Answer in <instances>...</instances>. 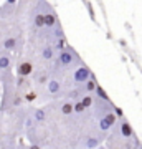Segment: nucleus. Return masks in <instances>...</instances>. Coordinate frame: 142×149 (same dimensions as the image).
<instances>
[{
	"instance_id": "obj_1",
	"label": "nucleus",
	"mask_w": 142,
	"mask_h": 149,
	"mask_svg": "<svg viewBox=\"0 0 142 149\" xmlns=\"http://www.w3.org/2000/svg\"><path fill=\"white\" fill-rule=\"evenodd\" d=\"M78 61H79V58L73 48L68 47V48H64V50H61V52H58L56 65H60V66H69V65H73V63H78Z\"/></svg>"
},
{
	"instance_id": "obj_2",
	"label": "nucleus",
	"mask_w": 142,
	"mask_h": 149,
	"mask_svg": "<svg viewBox=\"0 0 142 149\" xmlns=\"http://www.w3.org/2000/svg\"><path fill=\"white\" fill-rule=\"evenodd\" d=\"M91 78H93V73H91V70L86 66V65H79L78 68L74 70L73 73V81L76 83V85H84L86 81H89Z\"/></svg>"
},
{
	"instance_id": "obj_3",
	"label": "nucleus",
	"mask_w": 142,
	"mask_h": 149,
	"mask_svg": "<svg viewBox=\"0 0 142 149\" xmlns=\"http://www.w3.org/2000/svg\"><path fill=\"white\" fill-rule=\"evenodd\" d=\"M116 123H117L116 113L111 111V113H107V114H106L104 118H101V119H99V129L106 133V131H109V129L112 128V126H114Z\"/></svg>"
},
{
	"instance_id": "obj_4",
	"label": "nucleus",
	"mask_w": 142,
	"mask_h": 149,
	"mask_svg": "<svg viewBox=\"0 0 142 149\" xmlns=\"http://www.w3.org/2000/svg\"><path fill=\"white\" fill-rule=\"evenodd\" d=\"M35 68H33V63L28 61V60H23L20 63L17 65V74L18 76H23V78H28L30 74H33Z\"/></svg>"
},
{
	"instance_id": "obj_5",
	"label": "nucleus",
	"mask_w": 142,
	"mask_h": 149,
	"mask_svg": "<svg viewBox=\"0 0 142 149\" xmlns=\"http://www.w3.org/2000/svg\"><path fill=\"white\" fill-rule=\"evenodd\" d=\"M43 13H45V27L46 28H55L56 25H60L58 17H56V13L53 12V8H50V7L46 5V10L43 12Z\"/></svg>"
},
{
	"instance_id": "obj_6",
	"label": "nucleus",
	"mask_w": 142,
	"mask_h": 149,
	"mask_svg": "<svg viewBox=\"0 0 142 149\" xmlns=\"http://www.w3.org/2000/svg\"><path fill=\"white\" fill-rule=\"evenodd\" d=\"M17 43H18L17 37H7V38L2 40V48L7 50V52H13V50L17 48Z\"/></svg>"
},
{
	"instance_id": "obj_7",
	"label": "nucleus",
	"mask_w": 142,
	"mask_h": 149,
	"mask_svg": "<svg viewBox=\"0 0 142 149\" xmlns=\"http://www.w3.org/2000/svg\"><path fill=\"white\" fill-rule=\"evenodd\" d=\"M12 66V56L8 53L0 55V71H8Z\"/></svg>"
},
{
	"instance_id": "obj_8",
	"label": "nucleus",
	"mask_w": 142,
	"mask_h": 149,
	"mask_svg": "<svg viewBox=\"0 0 142 149\" xmlns=\"http://www.w3.org/2000/svg\"><path fill=\"white\" fill-rule=\"evenodd\" d=\"M119 129H121V134L124 136V138H132V128H131V124L127 123V119H124V118L121 119Z\"/></svg>"
},
{
	"instance_id": "obj_9",
	"label": "nucleus",
	"mask_w": 142,
	"mask_h": 149,
	"mask_svg": "<svg viewBox=\"0 0 142 149\" xmlns=\"http://www.w3.org/2000/svg\"><path fill=\"white\" fill-rule=\"evenodd\" d=\"M48 93L50 95H60L61 93V83L56 78H51L48 83Z\"/></svg>"
},
{
	"instance_id": "obj_10",
	"label": "nucleus",
	"mask_w": 142,
	"mask_h": 149,
	"mask_svg": "<svg viewBox=\"0 0 142 149\" xmlns=\"http://www.w3.org/2000/svg\"><path fill=\"white\" fill-rule=\"evenodd\" d=\"M42 58L46 60V61H51L55 58V48H53V45H45L42 48Z\"/></svg>"
},
{
	"instance_id": "obj_11",
	"label": "nucleus",
	"mask_w": 142,
	"mask_h": 149,
	"mask_svg": "<svg viewBox=\"0 0 142 149\" xmlns=\"http://www.w3.org/2000/svg\"><path fill=\"white\" fill-rule=\"evenodd\" d=\"M33 25H35V28H45V13L43 12H35Z\"/></svg>"
},
{
	"instance_id": "obj_12",
	"label": "nucleus",
	"mask_w": 142,
	"mask_h": 149,
	"mask_svg": "<svg viewBox=\"0 0 142 149\" xmlns=\"http://www.w3.org/2000/svg\"><path fill=\"white\" fill-rule=\"evenodd\" d=\"M60 109H61V113L63 114H73L74 113V103L73 101H64V103H61V106H60Z\"/></svg>"
},
{
	"instance_id": "obj_13",
	"label": "nucleus",
	"mask_w": 142,
	"mask_h": 149,
	"mask_svg": "<svg viewBox=\"0 0 142 149\" xmlns=\"http://www.w3.org/2000/svg\"><path fill=\"white\" fill-rule=\"evenodd\" d=\"M53 48L58 50V52H61V50H64V48H68V45H66V38L64 37L55 38V40H53Z\"/></svg>"
},
{
	"instance_id": "obj_14",
	"label": "nucleus",
	"mask_w": 142,
	"mask_h": 149,
	"mask_svg": "<svg viewBox=\"0 0 142 149\" xmlns=\"http://www.w3.org/2000/svg\"><path fill=\"white\" fill-rule=\"evenodd\" d=\"M99 143H101V139H98L96 136H91V138L84 143V149H98Z\"/></svg>"
},
{
	"instance_id": "obj_15",
	"label": "nucleus",
	"mask_w": 142,
	"mask_h": 149,
	"mask_svg": "<svg viewBox=\"0 0 142 149\" xmlns=\"http://www.w3.org/2000/svg\"><path fill=\"white\" fill-rule=\"evenodd\" d=\"M96 88H98V81L94 80V76H93L89 81H86V83H84V90H86V93H89V95H91V93H94Z\"/></svg>"
},
{
	"instance_id": "obj_16",
	"label": "nucleus",
	"mask_w": 142,
	"mask_h": 149,
	"mask_svg": "<svg viewBox=\"0 0 142 149\" xmlns=\"http://www.w3.org/2000/svg\"><path fill=\"white\" fill-rule=\"evenodd\" d=\"M33 119L37 123H42L46 119V111L43 109V108H38V109H35V113H33Z\"/></svg>"
},
{
	"instance_id": "obj_17",
	"label": "nucleus",
	"mask_w": 142,
	"mask_h": 149,
	"mask_svg": "<svg viewBox=\"0 0 142 149\" xmlns=\"http://www.w3.org/2000/svg\"><path fill=\"white\" fill-rule=\"evenodd\" d=\"M35 83L37 85H45V83H50V80H48V74L45 73V71H40V73L35 74Z\"/></svg>"
},
{
	"instance_id": "obj_18",
	"label": "nucleus",
	"mask_w": 142,
	"mask_h": 149,
	"mask_svg": "<svg viewBox=\"0 0 142 149\" xmlns=\"http://www.w3.org/2000/svg\"><path fill=\"white\" fill-rule=\"evenodd\" d=\"M96 96H98V100H103V101H109V96H107V93H106V90L103 88V86L98 85V88H96Z\"/></svg>"
},
{
	"instance_id": "obj_19",
	"label": "nucleus",
	"mask_w": 142,
	"mask_h": 149,
	"mask_svg": "<svg viewBox=\"0 0 142 149\" xmlns=\"http://www.w3.org/2000/svg\"><path fill=\"white\" fill-rule=\"evenodd\" d=\"M81 103L84 104V108L88 109V108H91V106H94V98L88 93V95H84L83 98H81Z\"/></svg>"
},
{
	"instance_id": "obj_20",
	"label": "nucleus",
	"mask_w": 142,
	"mask_h": 149,
	"mask_svg": "<svg viewBox=\"0 0 142 149\" xmlns=\"http://www.w3.org/2000/svg\"><path fill=\"white\" fill-rule=\"evenodd\" d=\"M86 108H84V104L81 103V100H78V101L74 103V113H83Z\"/></svg>"
},
{
	"instance_id": "obj_21",
	"label": "nucleus",
	"mask_w": 142,
	"mask_h": 149,
	"mask_svg": "<svg viewBox=\"0 0 142 149\" xmlns=\"http://www.w3.org/2000/svg\"><path fill=\"white\" fill-rule=\"evenodd\" d=\"M25 100L26 101H35V100H37V93H35V91H26V95H25Z\"/></svg>"
},
{
	"instance_id": "obj_22",
	"label": "nucleus",
	"mask_w": 142,
	"mask_h": 149,
	"mask_svg": "<svg viewBox=\"0 0 142 149\" xmlns=\"http://www.w3.org/2000/svg\"><path fill=\"white\" fill-rule=\"evenodd\" d=\"M21 101H23V98H21L20 95H15L13 96V101H12V106H20Z\"/></svg>"
},
{
	"instance_id": "obj_23",
	"label": "nucleus",
	"mask_w": 142,
	"mask_h": 149,
	"mask_svg": "<svg viewBox=\"0 0 142 149\" xmlns=\"http://www.w3.org/2000/svg\"><path fill=\"white\" fill-rule=\"evenodd\" d=\"M114 113H116V116L122 118V109H119V108H114Z\"/></svg>"
},
{
	"instance_id": "obj_24",
	"label": "nucleus",
	"mask_w": 142,
	"mask_h": 149,
	"mask_svg": "<svg viewBox=\"0 0 142 149\" xmlns=\"http://www.w3.org/2000/svg\"><path fill=\"white\" fill-rule=\"evenodd\" d=\"M28 149H42V148H40L38 144H32V146H30V148H28Z\"/></svg>"
},
{
	"instance_id": "obj_25",
	"label": "nucleus",
	"mask_w": 142,
	"mask_h": 149,
	"mask_svg": "<svg viewBox=\"0 0 142 149\" xmlns=\"http://www.w3.org/2000/svg\"><path fill=\"white\" fill-rule=\"evenodd\" d=\"M7 3H10V5H15L17 0H7Z\"/></svg>"
},
{
	"instance_id": "obj_26",
	"label": "nucleus",
	"mask_w": 142,
	"mask_h": 149,
	"mask_svg": "<svg viewBox=\"0 0 142 149\" xmlns=\"http://www.w3.org/2000/svg\"><path fill=\"white\" fill-rule=\"evenodd\" d=\"M98 149H104V148H98Z\"/></svg>"
}]
</instances>
